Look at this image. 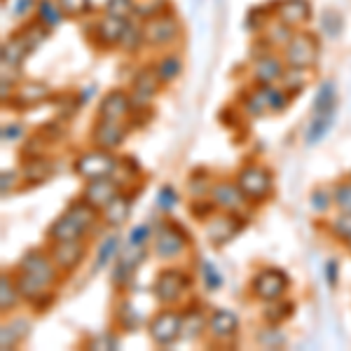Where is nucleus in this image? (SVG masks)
Instances as JSON below:
<instances>
[{
	"mask_svg": "<svg viewBox=\"0 0 351 351\" xmlns=\"http://www.w3.org/2000/svg\"><path fill=\"white\" fill-rule=\"evenodd\" d=\"M59 274L61 269L54 265L52 256L36 248V251H28L19 260L14 271V281L16 288H19V295L26 302H31L36 309H45L54 300L52 288L59 281Z\"/></svg>",
	"mask_w": 351,
	"mask_h": 351,
	"instance_id": "f257e3e1",
	"label": "nucleus"
},
{
	"mask_svg": "<svg viewBox=\"0 0 351 351\" xmlns=\"http://www.w3.org/2000/svg\"><path fill=\"white\" fill-rule=\"evenodd\" d=\"M49 28H45L40 21H36L33 26H24L21 31H16L10 40H5L3 45V66L8 68H19L28 56L33 54V49L47 38Z\"/></svg>",
	"mask_w": 351,
	"mask_h": 351,
	"instance_id": "f03ea898",
	"label": "nucleus"
},
{
	"mask_svg": "<svg viewBox=\"0 0 351 351\" xmlns=\"http://www.w3.org/2000/svg\"><path fill=\"white\" fill-rule=\"evenodd\" d=\"M284 56L288 68H302V71H309V68L316 66L321 56V43L314 33L309 31H295L291 36V40L284 45Z\"/></svg>",
	"mask_w": 351,
	"mask_h": 351,
	"instance_id": "7ed1b4c3",
	"label": "nucleus"
},
{
	"mask_svg": "<svg viewBox=\"0 0 351 351\" xmlns=\"http://www.w3.org/2000/svg\"><path fill=\"white\" fill-rule=\"evenodd\" d=\"M288 104H291V96L284 87H276V84H258L243 101L246 110L256 117L265 112H284Z\"/></svg>",
	"mask_w": 351,
	"mask_h": 351,
	"instance_id": "20e7f679",
	"label": "nucleus"
},
{
	"mask_svg": "<svg viewBox=\"0 0 351 351\" xmlns=\"http://www.w3.org/2000/svg\"><path fill=\"white\" fill-rule=\"evenodd\" d=\"M237 185L241 188L243 197H246L248 202H265L271 192L274 178H271L269 169H265L263 164H246V167L237 173Z\"/></svg>",
	"mask_w": 351,
	"mask_h": 351,
	"instance_id": "39448f33",
	"label": "nucleus"
},
{
	"mask_svg": "<svg viewBox=\"0 0 351 351\" xmlns=\"http://www.w3.org/2000/svg\"><path fill=\"white\" fill-rule=\"evenodd\" d=\"M190 246V237L188 232L180 228L178 223L171 220H164L160 223V228L155 232V253L162 260H173L178 256H183Z\"/></svg>",
	"mask_w": 351,
	"mask_h": 351,
	"instance_id": "423d86ee",
	"label": "nucleus"
},
{
	"mask_svg": "<svg viewBox=\"0 0 351 351\" xmlns=\"http://www.w3.org/2000/svg\"><path fill=\"white\" fill-rule=\"evenodd\" d=\"M150 339L157 347H171L178 337H183V311L162 309L148 324Z\"/></svg>",
	"mask_w": 351,
	"mask_h": 351,
	"instance_id": "0eeeda50",
	"label": "nucleus"
},
{
	"mask_svg": "<svg viewBox=\"0 0 351 351\" xmlns=\"http://www.w3.org/2000/svg\"><path fill=\"white\" fill-rule=\"evenodd\" d=\"M180 36V21L171 14V10H164L160 14H152L143 19V40L152 47H164Z\"/></svg>",
	"mask_w": 351,
	"mask_h": 351,
	"instance_id": "6e6552de",
	"label": "nucleus"
},
{
	"mask_svg": "<svg viewBox=\"0 0 351 351\" xmlns=\"http://www.w3.org/2000/svg\"><path fill=\"white\" fill-rule=\"evenodd\" d=\"M117 160L110 150H89V152H82L80 157L75 160V173L80 176L84 180H94V178H106V176H112L117 169Z\"/></svg>",
	"mask_w": 351,
	"mask_h": 351,
	"instance_id": "1a4fd4ad",
	"label": "nucleus"
},
{
	"mask_svg": "<svg viewBox=\"0 0 351 351\" xmlns=\"http://www.w3.org/2000/svg\"><path fill=\"white\" fill-rule=\"evenodd\" d=\"M288 286H291V279L284 269H276V267H265L260 269L256 276H253V295L263 302H274V300L286 298Z\"/></svg>",
	"mask_w": 351,
	"mask_h": 351,
	"instance_id": "9d476101",
	"label": "nucleus"
},
{
	"mask_svg": "<svg viewBox=\"0 0 351 351\" xmlns=\"http://www.w3.org/2000/svg\"><path fill=\"white\" fill-rule=\"evenodd\" d=\"M190 288V276L180 269H162L157 274L155 284H152V293L162 304H176L180 298L188 293Z\"/></svg>",
	"mask_w": 351,
	"mask_h": 351,
	"instance_id": "9b49d317",
	"label": "nucleus"
},
{
	"mask_svg": "<svg viewBox=\"0 0 351 351\" xmlns=\"http://www.w3.org/2000/svg\"><path fill=\"white\" fill-rule=\"evenodd\" d=\"M162 87V77L157 73L155 66H143L138 73L134 75L132 82V101H134V110L138 108H148L150 101L155 99L157 92Z\"/></svg>",
	"mask_w": 351,
	"mask_h": 351,
	"instance_id": "f8f14e48",
	"label": "nucleus"
},
{
	"mask_svg": "<svg viewBox=\"0 0 351 351\" xmlns=\"http://www.w3.org/2000/svg\"><path fill=\"white\" fill-rule=\"evenodd\" d=\"M243 225H246V220L241 216H237V213L223 211V216L213 213V216L206 220V237L213 246H225V243H230L243 230Z\"/></svg>",
	"mask_w": 351,
	"mask_h": 351,
	"instance_id": "ddd939ff",
	"label": "nucleus"
},
{
	"mask_svg": "<svg viewBox=\"0 0 351 351\" xmlns=\"http://www.w3.org/2000/svg\"><path fill=\"white\" fill-rule=\"evenodd\" d=\"M127 122L117 120H104V117H96V124L92 129V143L101 150H115L122 145V141L127 138Z\"/></svg>",
	"mask_w": 351,
	"mask_h": 351,
	"instance_id": "4468645a",
	"label": "nucleus"
},
{
	"mask_svg": "<svg viewBox=\"0 0 351 351\" xmlns=\"http://www.w3.org/2000/svg\"><path fill=\"white\" fill-rule=\"evenodd\" d=\"M145 260V251L143 246H129L124 248L122 253H117V265L115 269H112V286L115 288H124L129 284V281L134 279L136 269L143 265Z\"/></svg>",
	"mask_w": 351,
	"mask_h": 351,
	"instance_id": "2eb2a0df",
	"label": "nucleus"
},
{
	"mask_svg": "<svg viewBox=\"0 0 351 351\" xmlns=\"http://www.w3.org/2000/svg\"><path fill=\"white\" fill-rule=\"evenodd\" d=\"M49 96H52V87H49L47 82L28 80V82L16 87V92L10 96L8 104L16 110H26V108H36V106H40L43 101L49 99Z\"/></svg>",
	"mask_w": 351,
	"mask_h": 351,
	"instance_id": "dca6fc26",
	"label": "nucleus"
},
{
	"mask_svg": "<svg viewBox=\"0 0 351 351\" xmlns=\"http://www.w3.org/2000/svg\"><path fill=\"white\" fill-rule=\"evenodd\" d=\"M211 202L216 204V208L220 211H228V213H239L243 208V204L248 199L243 197L241 188L237 185V180H218V183L211 185V192H208Z\"/></svg>",
	"mask_w": 351,
	"mask_h": 351,
	"instance_id": "f3484780",
	"label": "nucleus"
},
{
	"mask_svg": "<svg viewBox=\"0 0 351 351\" xmlns=\"http://www.w3.org/2000/svg\"><path fill=\"white\" fill-rule=\"evenodd\" d=\"M132 112H134L132 94L122 92V89H112V92L106 94L99 104V117H104V120L129 122Z\"/></svg>",
	"mask_w": 351,
	"mask_h": 351,
	"instance_id": "a211bd4d",
	"label": "nucleus"
},
{
	"mask_svg": "<svg viewBox=\"0 0 351 351\" xmlns=\"http://www.w3.org/2000/svg\"><path fill=\"white\" fill-rule=\"evenodd\" d=\"M120 195V183L112 180V176H106V178H94L87 180L82 190V197L87 199L92 206H96L99 211H104L108 204Z\"/></svg>",
	"mask_w": 351,
	"mask_h": 351,
	"instance_id": "6ab92c4d",
	"label": "nucleus"
},
{
	"mask_svg": "<svg viewBox=\"0 0 351 351\" xmlns=\"http://www.w3.org/2000/svg\"><path fill=\"white\" fill-rule=\"evenodd\" d=\"M286 68L288 66H286L284 56L265 52L253 61V80L258 84H276V82H281Z\"/></svg>",
	"mask_w": 351,
	"mask_h": 351,
	"instance_id": "aec40b11",
	"label": "nucleus"
},
{
	"mask_svg": "<svg viewBox=\"0 0 351 351\" xmlns=\"http://www.w3.org/2000/svg\"><path fill=\"white\" fill-rule=\"evenodd\" d=\"M271 16L279 19L281 24L298 28L311 19V3L309 0H279V3L274 5Z\"/></svg>",
	"mask_w": 351,
	"mask_h": 351,
	"instance_id": "412c9836",
	"label": "nucleus"
},
{
	"mask_svg": "<svg viewBox=\"0 0 351 351\" xmlns=\"http://www.w3.org/2000/svg\"><path fill=\"white\" fill-rule=\"evenodd\" d=\"M49 256H52L54 265L61 271H73L75 267H80V263L84 260V243L82 241H56L49 248Z\"/></svg>",
	"mask_w": 351,
	"mask_h": 351,
	"instance_id": "4be33fe9",
	"label": "nucleus"
},
{
	"mask_svg": "<svg viewBox=\"0 0 351 351\" xmlns=\"http://www.w3.org/2000/svg\"><path fill=\"white\" fill-rule=\"evenodd\" d=\"M127 21L129 19H117V16L104 14L94 24L92 36L96 38V43H99L101 47H115V45L120 47V40H122V33H124Z\"/></svg>",
	"mask_w": 351,
	"mask_h": 351,
	"instance_id": "5701e85b",
	"label": "nucleus"
},
{
	"mask_svg": "<svg viewBox=\"0 0 351 351\" xmlns=\"http://www.w3.org/2000/svg\"><path fill=\"white\" fill-rule=\"evenodd\" d=\"M206 330L211 332L213 339H230L237 335V330H239V316L234 314V311L230 309H216L211 311V316H208V326Z\"/></svg>",
	"mask_w": 351,
	"mask_h": 351,
	"instance_id": "b1692460",
	"label": "nucleus"
},
{
	"mask_svg": "<svg viewBox=\"0 0 351 351\" xmlns=\"http://www.w3.org/2000/svg\"><path fill=\"white\" fill-rule=\"evenodd\" d=\"M87 234L84 228L80 223H77L75 218H71L68 213H64L61 218H56L52 223V228H49L47 237L52 239V243L56 241H82V237Z\"/></svg>",
	"mask_w": 351,
	"mask_h": 351,
	"instance_id": "393cba45",
	"label": "nucleus"
},
{
	"mask_svg": "<svg viewBox=\"0 0 351 351\" xmlns=\"http://www.w3.org/2000/svg\"><path fill=\"white\" fill-rule=\"evenodd\" d=\"M101 213H104V223L108 225V228H122V223L129 218V213H132V199H129V195H122L120 192Z\"/></svg>",
	"mask_w": 351,
	"mask_h": 351,
	"instance_id": "a878e982",
	"label": "nucleus"
},
{
	"mask_svg": "<svg viewBox=\"0 0 351 351\" xmlns=\"http://www.w3.org/2000/svg\"><path fill=\"white\" fill-rule=\"evenodd\" d=\"M332 120H335V112H311V120L307 124V132H304V141L309 145H316L326 138V134L330 132Z\"/></svg>",
	"mask_w": 351,
	"mask_h": 351,
	"instance_id": "bb28decb",
	"label": "nucleus"
},
{
	"mask_svg": "<svg viewBox=\"0 0 351 351\" xmlns=\"http://www.w3.org/2000/svg\"><path fill=\"white\" fill-rule=\"evenodd\" d=\"M36 21H40V24L45 28H56L64 21V10H61V5L56 3V0H38V5H36Z\"/></svg>",
	"mask_w": 351,
	"mask_h": 351,
	"instance_id": "cd10ccee",
	"label": "nucleus"
},
{
	"mask_svg": "<svg viewBox=\"0 0 351 351\" xmlns=\"http://www.w3.org/2000/svg\"><path fill=\"white\" fill-rule=\"evenodd\" d=\"M26 335H28L26 321L16 319V321H10V324H3V328H0V347H3V351L14 349Z\"/></svg>",
	"mask_w": 351,
	"mask_h": 351,
	"instance_id": "c85d7f7f",
	"label": "nucleus"
},
{
	"mask_svg": "<svg viewBox=\"0 0 351 351\" xmlns=\"http://www.w3.org/2000/svg\"><path fill=\"white\" fill-rule=\"evenodd\" d=\"M19 288H16V281H14V274H10V271H3V276H0V309H3V314H8L10 309L16 307V302H19Z\"/></svg>",
	"mask_w": 351,
	"mask_h": 351,
	"instance_id": "c756f323",
	"label": "nucleus"
},
{
	"mask_svg": "<svg viewBox=\"0 0 351 351\" xmlns=\"http://www.w3.org/2000/svg\"><path fill=\"white\" fill-rule=\"evenodd\" d=\"M21 173H24V180H31V183H45V180L52 176V162L45 160V157H31L28 162H24Z\"/></svg>",
	"mask_w": 351,
	"mask_h": 351,
	"instance_id": "7c9ffc66",
	"label": "nucleus"
},
{
	"mask_svg": "<svg viewBox=\"0 0 351 351\" xmlns=\"http://www.w3.org/2000/svg\"><path fill=\"white\" fill-rule=\"evenodd\" d=\"M337 106V87L332 80H326L314 96V108L311 112H335Z\"/></svg>",
	"mask_w": 351,
	"mask_h": 351,
	"instance_id": "2f4dec72",
	"label": "nucleus"
},
{
	"mask_svg": "<svg viewBox=\"0 0 351 351\" xmlns=\"http://www.w3.org/2000/svg\"><path fill=\"white\" fill-rule=\"evenodd\" d=\"M293 309H295V304L281 298V300H274V302H267V307H265L263 316H265V321H267V324L276 326V324H281V321L291 319Z\"/></svg>",
	"mask_w": 351,
	"mask_h": 351,
	"instance_id": "473e14b6",
	"label": "nucleus"
},
{
	"mask_svg": "<svg viewBox=\"0 0 351 351\" xmlns=\"http://www.w3.org/2000/svg\"><path fill=\"white\" fill-rule=\"evenodd\" d=\"M141 43L143 40V24H136L134 16L127 21V26H124V33H122V40H120V47L124 52H136V49L141 47Z\"/></svg>",
	"mask_w": 351,
	"mask_h": 351,
	"instance_id": "72a5a7b5",
	"label": "nucleus"
},
{
	"mask_svg": "<svg viewBox=\"0 0 351 351\" xmlns=\"http://www.w3.org/2000/svg\"><path fill=\"white\" fill-rule=\"evenodd\" d=\"M155 68H157V73H160L162 82H173L176 77L183 73V61H180V56H176V54H167L157 61Z\"/></svg>",
	"mask_w": 351,
	"mask_h": 351,
	"instance_id": "f704fd0d",
	"label": "nucleus"
},
{
	"mask_svg": "<svg viewBox=\"0 0 351 351\" xmlns=\"http://www.w3.org/2000/svg\"><path fill=\"white\" fill-rule=\"evenodd\" d=\"M199 274H202V281H204V288L208 293H216L220 286H223V274L211 260H202L199 263Z\"/></svg>",
	"mask_w": 351,
	"mask_h": 351,
	"instance_id": "c9c22d12",
	"label": "nucleus"
},
{
	"mask_svg": "<svg viewBox=\"0 0 351 351\" xmlns=\"http://www.w3.org/2000/svg\"><path fill=\"white\" fill-rule=\"evenodd\" d=\"M117 324L122 326V330H136L141 324V311L124 300V302L117 304Z\"/></svg>",
	"mask_w": 351,
	"mask_h": 351,
	"instance_id": "e433bc0d",
	"label": "nucleus"
},
{
	"mask_svg": "<svg viewBox=\"0 0 351 351\" xmlns=\"http://www.w3.org/2000/svg\"><path fill=\"white\" fill-rule=\"evenodd\" d=\"M117 248H120V237H117V234L106 237L104 243L99 246V253H96V265H94V269L106 267V265H108L110 260L117 256Z\"/></svg>",
	"mask_w": 351,
	"mask_h": 351,
	"instance_id": "4c0bfd02",
	"label": "nucleus"
},
{
	"mask_svg": "<svg viewBox=\"0 0 351 351\" xmlns=\"http://www.w3.org/2000/svg\"><path fill=\"white\" fill-rule=\"evenodd\" d=\"M208 326V319H204L199 311H183V337H197Z\"/></svg>",
	"mask_w": 351,
	"mask_h": 351,
	"instance_id": "58836bf2",
	"label": "nucleus"
},
{
	"mask_svg": "<svg viewBox=\"0 0 351 351\" xmlns=\"http://www.w3.org/2000/svg\"><path fill=\"white\" fill-rule=\"evenodd\" d=\"M106 14L117 16V19H132L136 14L134 0H108L106 3Z\"/></svg>",
	"mask_w": 351,
	"mask_h": 351,
	"instance_id": "ea45409f",
	"label": "nucleus"
},
{
	"mask_svg": "<svg viewBox=\"0 0 351 351\" xmlns=\"http://www.w3.org/2000/svg\"><path fill=\"white\" fill-rule=\"evenodd\" d=\"M342 26H344V19L335 10H326L324 16H321V28H324L326 36L337 38L339 33H342Z\"/></svg>",
	"mask_w": 351,
	"mask_h": 351,
	"instance_id": "a19ab883",
	"label": "nucleus"
},
{
	"mask_svg": "<svg viewBox=\"0 0 351 351\" xmlns=\"http://www.w3.org/2000/svg\"><path fill=\"white\" fill-rule=\"evenodd\" d=\"M309 204H311V208H314L316 213H326L328 208H330L332 204H335V199H332V192H330V190L316 188V190H311Z\"/></svg>",
	"mask_w": 351,
	"mask_h": 351,
	"instance_id": "79ce46f5",
	"label": "nucleus"
},
{
	"mask_svg": "<svg viewBox=\"0 0 351 351\" xmlns=\"http://www.w3.org/2000/svg\"><path fill=\"white\" fill-rule=\"evenodd\" d=\"M56 3L61 5V10H64L66 16H71V19H77V16H84L92 10V0H56Z\"/></svg>",
	"mask_w": 351,
	"mask_h": 351,
	"instance_id": "37998d69",
	"label": "nucleus"
},
{
	"mask_svg": "<svg viewBox=\"0 0 351 351\" xmlns=\"http://www.w3.org/2000/svg\"><path fill=\"white\" fill-rule=\"evenodd\" d=\"M258 342L263 344V347H267V349H279V347H284V344H286V337H284V332H281L279 328L271 326V328L260 330Z\"/></svg>",
	"mask_w": 351,
	"mask_h": 351,
	"instance_id": "c03bdc74",
	"label": "nucleus"
},
{
	"mask_svg": "<svg viewBox=\"0 0 351 351\" xmlns=\"http://www.w3.org/2000/svg\"><path fill=\"white\" fill-rule=\"evenodd\" d=\"M332 234H335L337 239L351 243V211H342L332 220Z\"/></svg>",
	"mask_w": 351,
	"mask_h": 351,
	"instance_id": "a18cd8bd",
	"label": "nucleus"
},
{
	"mask_svg": "<svg viewBox=\"0 0 351 351\" xmlns=\"http://www.w3.org/2000/svg\"><path fill=\"white\" fill-rule=\"evenodd\" d=\"M178 202H180V197L171 185H162L160 192H157V208H160V211H171V208L178 206Z\"/></svg>",
	"mask_w": 351,
	"mask_h": 351,
	"instance_id": "49530a36",
	"label": "nucleus"
},
{
	"mask_svg": "<svg viewBox=\"0 0 351 351\" xmlns=\"http://www.w3.org/2000/svg\"><path fill=\"white\" fill-rule=\"evenodd\" d=\"M332 199L339 211H351V180L337 183V188L332 190Z\"/></svg>",
	"mask_w": 351,
	"mask_h": 351,
	"instance_id": "de8ad7c7",
	"label": "nucleus"
},
{
	"mask_svg": "<svg viewBox=\"0 0 351 351\" xmlns=\"http://www.w3.org/2000/svg\"><path fill=\"white\" fill-rule=\"evenodd\" d=\"M152 237V232H150V225L148 223H143V225H136V228L129 232V246H145V241H148Z\"/></svg>",
	"mask_w": 351,
	"mask_h": 351,
	"instance_id": "09e8293b",
	"label": "nucleus"
},
{
	"mask_svg": "<svg viewBox=\"0 0 351 351\" xmlns=\"http://www.w3.org/2000/svg\"><path fill=\"white\" fill-rule=\"evenodd\" d=\"M117 344H120V339L117 335H112V332H104V335H96L92 342H89V349H117Z\"/></svg>",
	"mask_w": 351,
	"mask_h": 351,
	"instance_id": "8fccbe9b",
	"label": "nucleus"
},
{
	"mask_svg": "<svg viewBox=\"0 0 351 351\" xmlns=\"http://www.w3.org/2000/svg\"><path fill=\"white\" fill-rule=\"evenodd\" d=\"M337 281H339V263L335 258H330L326 263V284L330 288H335Z\"/></svg>",
	"mask_w": 351,
	"mask_h": 351,
	"instance_id": "3c124183",
	"label": "nucleus"
},
{
	"mask_svg": "<svg viewBox=\"0 0 351 351\" xmlns=\"http://www.w3.org/2000/svg\"><path fill=\"white\" fill-rule=\"evenodd\" d=\"M21 134H24L21 124H5V127H3V141H5V143H12V141L19 138Z\"/></svg>",
	"mask_w": 351,
	"mask_h": 351,
	"instance_id": "603ef678",
	"label": "nucleus"
},
{
	"mask_svg": "<svg viewBox=\"0 0 351 351\" xmlns=\"http://www.w3.org/2000/svg\"><path fill=\"white\" fill-rule=\"evenodd\" d=\"M16 176H19L16 171H3V176H0V178H3V180H0V190H3V195H5V197H8V192H10V190H14Z\"/></svg>",
	"mask_w": 351,
	"mask_h": 351,
	"instance_id": "864d4df0",
	"label": "nucleus"
},
{
	"mask_svg": "<svg viewBox=\"0 0 351 351\" xmlns=\"http://www.w3.org/2000/svg\"><path fill=\"white\" fill-rule=\"evenodd\" d=\"M33 5H38L36 0H16V3H14V14L16 16H26L33 10Z\"/></svg>",
	"mask_w": 351,
	"mask_h": 351,
	"instance_id": "5fc2aeb1",
	"label": "nucleus"
}]
</instances>
